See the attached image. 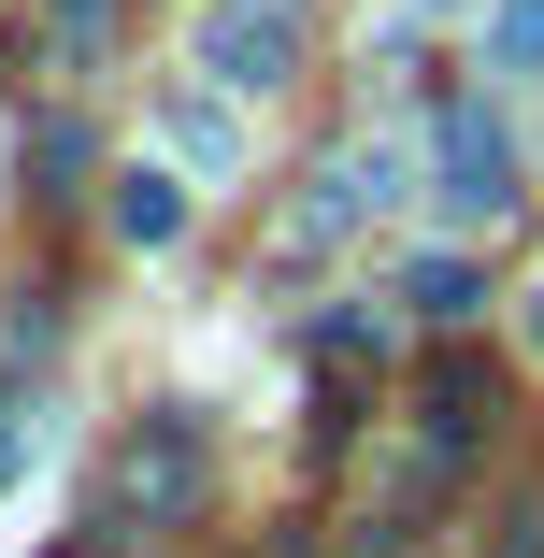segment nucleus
Instances as JSON below:
<instances>
[{
  "mask_svg": "<svg viewBox=\"0 0 544 558\" xmlns=\"http://www.w3.org/2000/svg\"><path fill=\"white\" fill-rule=\"evenodd\" d=\"M430 172H445L430 201H445L459 230H501V215H516V130L487 116V100H459V116L430 130Z\"/></svg>",
  "mask_w": 544,
  "mask_h": 558,
  "instance_id": "obj_1",
  "label": "nucleus"
},
{
  "mask_svg": "<svg viewBox=\"0 0 544 558\" xmlns=\"http://www.w3.org/2000/svg\"><path fill=\"white\" fill-rule=\"evenodd\" d=\"M201 72L215 86H287L301 72V0H215L201 15Z\"/></svg>",
  "mask_w": 544,
  "mask_h": 558,
  "instance_id": "obj_2",
  "label": "nucleus"
},
{
  "mask_svg": "<svg viewBox=\"0 0 544 558\" xmlns=\"http://www.w3.org/2000/svg\"><path fill=\"white\" fill-rule=\"evenodd\" d=\"M401 201V144H344L330 172H315V201H301V244H344L359 215H387Z\"/></svg>",
  "mask_w": 544,
  "mask_h": 558,
  "instance_id": "obj_3",
  "label": "nucleus"
},
{
  "mask_svg": "<svg viewBox=\"0 0 544 558\" xmlns=\"http://www.w3.org/2000/svg\"><path fill=\"white\" fill-rule=\"evenodd\" d=\"M186 487H201V444H186V415H158V429L130 444V501H144V515H172Z\"/></svg>",
  "mask_w": 544,
  "mask_h": 558,
  "instance_id": "obj_4",
  "label": "nucleus"
},
{
  "mask_svg": "<svg viewBox=\"0 0 544 558\" xmlns=\"http://www.w3.org/2000/svg\"><path fill=\"white\" fill-rule=\"evenodd\" d=\"M487 401H501L487 359H445V373H430V459H459V444L487 429Z\"/></svg>",
  "mask_w": 544,
  "mask_h": 558,
  "instance_id": "obj_5",
  "label": "nucleus"
},
{
  "mask_svg": "<svg viewBox=\"0 0 544 558\" xmlns=\"http://www.w3.org/2000/svg\"><path fill=\"white\" fill-rule=\"evenodd\" d=\"M116 230H130V244H172V230H186V186H172V172H130V186H116Z\"/></svg>",
  "mask_w": 544,
  "mask_h": 558,
  "instance_id": "obj_6",
  "label": "nucleus"
},
{
  "mask_svg": "<svg viewBox=\"0 0 544 558\" xmlns=\"http://www.w3.org/2000/svg\"><path fill=\"white\" fill-rule=\"evenodd\" d=\"M401 301H415L430 329H459V315H473V258H415V272H401Z\"/></svg>",
  "mask_w": 544,
  "mask_h": 558,
  "instance_id": "obj_7",
  "label": "nucleus"
},
{
  "mask_svg": "<svg viewBox=\"0 0 544 558\" xmlns=\"http://www.w3.org/2000/svg\"><path fill=\"white\" fill-rule=\"evenodd\" d=\"M487 72L544 86V0H501V29H487Z\"/></svg>",
  "mask_w": 544,
  "mask_h": 558,
  "instance_id": "obj_8",
  "label": "nucleus"
},
{
  "mask_svg": "<svg viewBox=\"0 0 544 558\" xmlns=\"http://www.w3.org/2000/svg\"><path fill=\"white\" fill-rule=\"evenodd\" d=\"M29 459H44V415H0V487H15Z\"/></svg>",
  "mask_w": 544,
  "mask_h": 558,
  "instance_id": "obj_9",
  "label": "nucleus"
},
{
  "mask_svg": "<svg viewBox=\"0 0 544 558\" xmlns=\"http://www.w3.org/2000/svg\"><path fill=\"white\" fill-rule=\"evenodd\" d=\"M501 558H530V515H516V530H501Z\"/></svg>",
  "mask_w": 544,
  "mask_h": 558,
  "instance_id": "obj_10",
  "label": "nucleus"
},
{
  "mask_svg": "<svg viewBox=\"0 0 544 558\" xmlns=\"http://www.w3.org/2000/svg\"><path fill=\"white\" fill-rule=\"evenodd\" d=\"M530 344H544V301H530Z\"/></svg>",
  "mask_w": 544,
  "mask_h": 558,
  "instance_id": "obj_11",
  "label": "nucleus"
}]
</instances>
